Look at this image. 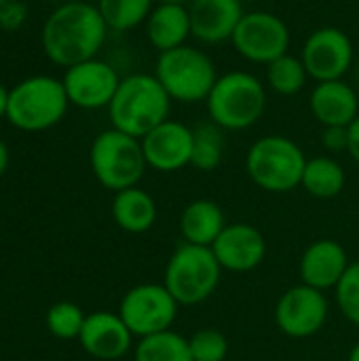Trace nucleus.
<instances>
[{
  "label": "nucleus",
  "mask_w": 359,
  "mask_h": 361,
  "mask_svg": "<svg viewBox=\"0 0 359 361\" xmlns=\"http://www.w3.org/2000/svg\"><path fill=\"white\" fill-rule=\"evenodd\" d=\"M108 25L97 4L85 0H70L59 4L42 23V51L55 66H76L97 57L102 51Z\"/></svg>",
  "instance_id": "f257e3e1"
},
{
  "label": "nucleus",
  "mask_w": 359,
  "mask_h": 361,
  "mask_svg": "<svg viewBox=\"0 0 359 361\" xmlns=\"http://www.w3.org/2000/svg\"><path fill=\"white\" fill-rule=\"evenodd\" d=\"M171 104V97L154 74L138 72L121 80L108 106V116L114 129L142 140L169 118Z\"/></svg>",
  "instance_id": "f03ea898"
},
{
  "label": "nucleus",
  "mask_w": 359,
  "mask_h": 361,
  "mask_svg": "<svg viewBox=\"0 0 359 361\" xmlns=\"http://www.w3.org/2000/svg\"><path fill=\"white\" fill-rule=\"evenodd\" d=\"M209 121L224 131H243L256 125L267 110V85L248 70L218 76L207 99Z\"/></svg>",
  "instance_id": "7ed1b4c3"
},
{
  "label": "nucleus",
  "mask_w": 359,
  "mask_h": 361,
  "mask_svg": "<svg viewBox=\"0 0 359 361\" xmlns=\"http://www.w3.org/2000/svg\"><path fill=\"white\" fill-rule=\"evenodd\" d=\"M70 99L63 82L55 76L36 74L19 80L8 91L6 121L28 133H38L55 127L68 112Z\"/></svg>",
  "instance_id": "20e7f679"
},
{
  "label": "nucleus",
  "mask_w": 359,
  "mask_h": 361,
  "mask_svg": "<svg viewBox=\"0 0 359 361\" xmlns=\"http://www.w3.org/2000/svg\"><path fill=\"white\" fill-rule=\"evenodd\" d=\"M154 76L178 104H201L207 99L218 70L214 59L199 47L182 44L178 49L159 53L154 63Z\"/></svg>",
  "instance_id": "39448f33"
},
{
  "label": "nucleus",
  "mask_w": 359,
  "mask_h": 361,
  "mask_svg": "<svg viewBox=\"0 0 359 361\" xmlns=\"http://www.w3.org/2000/svg\"><path fill=\"white\" fill-rule=\"evenodd\" d=\"M307 161L294 140L286 135H264L250 146L245 171L250 180L267 192H290L300 186Z\"/></svg>",
  "instance_id": "423d86ee"
},
{
  "label": "nucleus",
  "mask_w": 359,
  "mask_h": 361,
  "mask_svg": "<svg viewBox=\"0 0 359 361\" xmlns=\"http://www.w3.org/2000/svg\"><path fill=\"white\" fill-rule=\"evenodd\" d=\"M89 163L95 180L112 192L138 186L148 167L142 142L114 127L102 131L93 140Z\"/></svg>",
  "instance_id": "0eeeda50"
},
{
  "label": "nucleus",
  "mask_w": 359,
  "mask_h": 361,
  "mask_svg": "<svg viewBox=\"0 0 359 361\" xmlns=\"http://www.w3.org/2000/svg\"><path fill=\"white\" fill-rule=\"evenodd\" d=\"M222 267L212 247L184 243L180 245L163 275V286L178 305H199L207 300L220 283Z\"/></svg>",
  "instance_id": "6e6552de"
},
{
  "label": "nucleus",
  "mask_w": 359,
  "mask_h": 361,
  "mask_svg": "<svg viewBox=\"0 0 359 361\" xmlns=\"http://www.w3.org/2000/svg\"><path fill=\"white\" fill-rule=\"evenodd\" d=\"M290 42L292 34L288 23L271 11H245L231 38L239 57L264 68L290 53Z\"/></svg>",
  "instance_id": "1a4fd4ad"
},
{
  "label": "nucleus",
  "mask_w": 359,
  "mask_h": 361,
  "mask_svg": "<svg viewBox=\"0 0 359 361\" xmlns=\"http://www.w3.org/2000/svg\"><path fill=\"white\" fill-rule=\"evenodd\" d=\"M178 307L180 305L165 286L140 283L123 296L118 315L133 336L144 338L171 330L178 317Z\"/></svg>",
  "instance_id": "9d476101"
},
{
  "label": "nucleus",
  "mask_w": 359,
  "mask_h": 361,
  "mask_svg": "<svg viewBox=\"0 0 359 361\" xmlns=\"http://www.w3.org/2000/svg\"><path fill=\"white\" fill-rule=\"evenodd\" d=\"M300 59L311 80H341L355 61V49L347 32L334 25H324L307 36Z\"/></svg>",
  "instance_id": "9b49d317"
},
{
  "label": "nucleus",
  "mask_w": 359,
  "mask_h": 361,
  "mask_svg": "<svg viewBox=\"0 0 359 361\" xmlns=\"http://www.w3.org/2000/svg\"><path fill=\"white\" fill-rule=\"evenodd\" d=\"M121 80L123 78L118 72L108 61L97 57L66 68L61 78L70 104L83 110L108 108Z\"/></svg>",
  "instance_id": "f8f14e48"
},
{
  "label": "nucleus",
  "mask_w": 359,
  "mask_h": 361,
  "mask_svg": "<svg viewBox=\"0 0 359 361\" xmlns=\"http://www.w3.org/2000/svg\"><path fill=\"white\" fill-rule=\"evenodd\" d=\"M328 319L326 294L305 283L281 294L275 307L277 328L292 338H309L317 334Z\"/></svg>",
  "instance_id": "ddd939ff"
},
{
  "label": "nucleus",
  "mask_w": 359,
  "mask_h": 361,
  "mask_svg": "<svg viewBox=\"0 0 359 361\" xmlns=\"http://www.w3.org/2000/svg\"><path fill=\"white\" fill-rule=\"evenodd\" d=\"M140 142L146 157V165L154 171L171 173L190 165L193 129L180 121H163L152 131H148Z\"/></svg>",
  "instance_id": "4468645a"
},
{
  "label": "nucleus",
  "mask_w": 359,
  "mask_h": 361,
  "mask_svg": "<svg viewBox=\"0 0 359 361\" xmlns=\"http://www.w3.org/2000/svg\"><path fill=\"white\" fill-rule=\"evenodd\" d=\"M212 252L224 271L248 273L264 260L267 243L256 226L237 222L224 226L220 237L214 241Z\"/></svg>",
  "instance_id": "2eb2a0df"
},
{
  "label": "nucleus",
  "mask_w": 359,
  "mask_h": 361,
  "mask_svg": "<svg viewBox=\"0 0 359 361\" xmlns=\"http://www.w3.org/2000/svg\"><path fill=\"white\" fill-rule=\"evenodd\" d=\"M193 38L201 44L231 42L243 11V0H190L188 2Z\"/></svg>",
  "instance_id": "dca6fc26"
},
{
  "label": "nucleus",
  "mask_w": 359,
  "mask_h": 361,
  "mask_svg": "<svg viewBox=\"0 0 359 361\" xmlns=\"http://www.w3.org/2000/svg\"><path fill=\"white\" fill-rule=\"evenodd\" d=\"M78 343L91 357L114 361L127 355L133 343V334L118 313L95 311L87 315Z\"/></svg>",
  "instance_id": "f3484780"
},
{
  "label": "nucleus",
  "mask_w": 359,
  "mask_h": 361,
  "mask_svg": "<svg viewBox=\"0 0 359 361\" xmlns=\"http://www.w3.org/2000/svg\"><path fill=\"white\" fill-rule=\"evenodd\" d=\"M309 108L322 127H349L359 116V91L345 78L315 82Z\"/></svg>",
  "instance_id": "a211bd4d"
},
{
  "label": "nucleus",
  "mask_w": 359,
  "mask_h": 361,
  "mask_svg": "<svg viewBox=\"0 0 359 361\" xmlns=\"http://www.w3.org/2000/svg\"><path fill=\"white\" fill-rule=\"evenodd\" d=\"M349 269L345 247L334 239H320L311 243L300 258V279L305 286L320 292L332 290L341 283Z\"/></svg>",
  "instance_id": "6ab92c4d"
},
{
  "label": "nucleus",
  "mask_w": 359,
  "mask_h": 361,
  "mask_svg": "<svg viewBox=\"0 0 359 361\" xmlns=\"http://www.w3.org/2000/svg\"><path fill=\"white\" fill-rule=\"evenodd\" d=\"M144 27L146 38L157 53L188 44V38H193L188 4H154Z\"/></svg>",
  "instance_id": "aec40b11"
},
{
  "label": "nucleus",
  "mask_w": 359,
  "mask_h": 361,
  "mask_svg": "<svg viewBox=\"0 0 359 361\" xmlns=\"http://www.w3.org/2000/svg\"><path fill=\"white\" fill-rule=\"evenodd\" d=\"M226 220L224 212L216 201L209 199H197L190 205L184 207L180 216V233L186 243L212 247L214 241L224 231Z\"/></svg>",
  "instance_id": "412c9836"
},
{
  "label": "nucleus",
  "mask_w": 359,
  "mask_h": 361,
  "mask_svg": "<svg viewBox=\"0 0 359 361\" xmlns=\"http://www.w3.org/2000/svg\"><path fill=\"white\" fill-rule=\"evenodd\" d=\"M112 218L121 231L142 235L148 233L157 222V203L146 190L131 186L121 192H114Z\"/></svg>",
  "instance_id": "4be33fe9"
},
{
  "label": "nucleus",
  "mask_w": 359,
  "mask_h": 361,
  "mask_svg": "<svg viewBox=\"0 0 359 361\" xmlns=\"http://www.w3.org/2000/svg\"><path fill=\"white\" fill-rule=\"evenodd\" d=\"M347 182L345 169L330 157H313L307 161L300 186L315 199H334L343 192Z\"/></svg>",
  "instance_id": "5701e85b"
},
{
  "label": "nucleus",
  "mask_w": 359,
  "mask_h": 361,
  "mask_svg": "<svg viewBox=\"0 0 359 361\" xmlns=\"http://www.w3.org/2000/svg\"><path fill=\"white\" fill-rule=\"evenodd\" d=\"M307 80H309V72L300 55L286 53L267 66L264 85L277 95H284V97L298 95L307 87Z\"/></svg>",
  "instance_id": "b1692460"
},
{
  "label": "nucleus",
  "mask_w": 359,
  "mask_h": 361,
  "mask_svg": "<svg viewBox=\"0 0 359 361\" xmlns=\"http://www.w3.org/2000/svg\"><path fill=\"white\" fill-rule=\"evenodd\" d=\"M154 4V0H97V8L112 32H129L144 25Z\"/></svg>",
  "instance_id": "393cba45"
},
{
  "label": "nucleus",
  "mask_w": 359,
  "mask_h": 361,
  "mask_svg": "<svg viewBox=\"0 0 359 361\" xmlns=\"http://www.w3.org/2000/svg\"><path fill=\"white\" fill-rule=\"evenodd\" d=\"M224 157V129L216 123H199L193 129V159L190 165L199 171H214Z\"/></svg>",
  "instance_id": "a878e982"
},
{
  "label": "nucleus",
  "mask_w": 359,
  "mask_h": 361,
  "mask_svg": "<svg viewBox=\"0 0 359 361\" xmlns=\"http://www.w3.org/2000/svg\"><path fill=\"white\" fill-rule=\"evenodd\" d=\"M135 361H193L188 341L174 330L140 338Z\"/></svg>",
  "instance_id": "bb28decb"
},
{
  "label": "nucleus",
  "mask_w": 359,
  "mask_h": 361,
  "mask_svg": "<svg viewBox=\"0 0 359 361\" xmlns=\"http://www.w3.org/2000/svg\"><path fill=\"white\" fill-rule=\"evenodd\" d=\"M87 315L83 313V309L74 302H55L49 311H47V328L49 332L59 338V341H74L80 336L83 326H85Z\"/></svg>",
  "instance_id": "cd10ccee"
},
{
  "label": "nucleus",
  "mask_w": 359,
  "mask_h": 361,
  "mask_svg": "<svg viewBox=\"0 0 359 361\" xmlns=\"http://www.w3.org/2000/svg\"><path fill=\"white\" fill-rule=\"evenodd\" d=\"M193 361H224L229 355V341L222 332L203 328L188 338Z\"/></svg>",
  "instance_id": "c85d7f7f"
},
{
  "label": "nucleus",
  "mask_w": 359,
  "mask_h": 361,
  "mask_svg": "<svg viewBox=\"0 0 359 361\" xmlns=\"http://www.w3.org/2000/svg\"><path fill=\"white\" fill-rule=\"evenodd\" d=\"M334 290H336V302L343 315L351 324L359 326V260L349 264L347 273L343 275L341 283Z\"/></svg>",
  "instance_id": "c756f323"
},
{
  "label": "nucleus",
  "mask_w": 359,
  "mask_h": 361,
  "mask_svg": "<svg viewBox=\"0 0 359 361\" xmlns=\"http://www.w3.org/2000/svg\"><path fill=\"white\" fill-rule=\"evenodd\" d=\"M28 19V4L23 0H0V30L17 32Z\"/></svg>",
  "instance_id": "7c9ffc66"
},
{
  "label": "nucleus",
  "mask_w": 359,
  "mask_h": 361,
  "mask_svg": "<svg viewBox=\"0 0 359 361\" xmlns=\"http://www.w3.org/2000/svg\"><path fill=\"white\" fill-rule=\"evenodd\" d=\"M322 144L330 152H347L349 148V129L347 127H324L322 131Z\"/></svg>",
  "instance_id": "2f4dec72"
},
{
  "label": "nucleus",
  "mask_w": 359,
  "mask_h": 361,
  "mask_svg": "<svg viewBox=\"0 0 359 361\" xmlns=\"http://www.w3.org/2000/svg\"><path fill=\"white\" fill-rule=\"evenodd\" d=\"M347 129H349V148H347V152L355 163H359V116Z\"/></svg>",
  "instance_id": "473e14b6"
},
{
  "label": "nucleus",
  "mask_w": 359,
  "mask_h": 361,
  "mask_svg": "<svg viewBox=\"0 0 359 361\" xmlns=\"http://www.w3.org/2000/svg\"><path fill=\"white\" fill-rule=\"evenodd\" d=\"M8 91L2 82H0V118H6V108H8Z\"/></svg>",
  "instance_id": "72a5a7b5"
},
{
  "label": "nucleus",
  "mask_w": 359,
  "mask_h": 361,
  "mask_svg": "<svg viewBox=\"0 0 359 361\" xmlns=\"http://www.w3.org/2000/svg\"><path fill=\"white\" fill-rule=\"evenodd\" d=\"M6 167H8V148H6V144L0 140V178L4 176Z\"/></svg>",
  "instance_id": "f704fd0d"
},
{
  "label": "nucleus",
  "mask_w": 359,
  "mask_h": 361,
  "mask_svg": "<svg viewBox=\"0 0 359 361\" xmlns=\"http://www.w3.org/2000/svg\"><path fill=\"white\" fill-rule=\"evenodd\" d=\"M157 4H188L190 0H154Z\"/></svg>",
  "instance_id": "c9c22d12"
},
{
  "label": "nucleus",
  "mask_w": 359,
  "mask_h": 361,
  "mask_svg": "<svg viewBox=\"0 0 359 361\" xmlns=\"http://www.w3.org/2000/svg\"><path fill=\"white\" fill-rule=\"evenodd\" d=\"M349 361H359V343L351 349V353H349Z\"/></svg>",
  "instance_id": "e433bc0d"
},
{
  "label": "nucleus",
  "mask_w": 359,
  "mask_h": 361,
  "mask_svg": "<svg viewBox=\"0 0 359 361\" xmlns=\"http://www.w3.org/2000/svg\"><path fill=\"white\" fill-rule=\"evenodd\" d=\"M355 89L359 91V61L358 66H355Z\"/></svg>",
  "instance_id": "4c0bfd02"
}]
</instances>
